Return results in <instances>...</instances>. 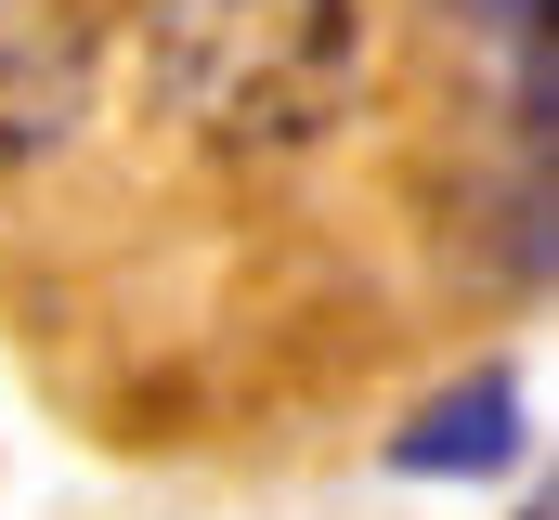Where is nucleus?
Segmentation results:
<instances>
[{
  "instance_id": "f257e3e1",
  "label": "nucleus",
  "mask_w": 559,
  "mask_h": 520,
  "mask_svg": "<svg viewBox=\"0 0 559 520\" xmlns=\"http://www.w3.org/2000/svg\"><path fill=\"white\" fill-rule=\"evenodd\" d=\"M105 92V13L92 0H0V182L66 156Z\"/></svg>"
},
{
  "instance_id": "f03ea898",
  "label": "nucleus",
  "mask_w": 559,
  "mask_h": 520,
  "mask_svg": "<svg viewBox=\"0 0 559 520\" xmlns=\"http://www.w3.org/2000/svg\"><path fill=\"white\" fill-rule=\"evenodd\" d=\"M508 456H521V390L508 378H468L417 429H391V469H417V482H495Z\"/></svg>"
},
{
  "instance_id": "7ed1b4c3",
  "label": "nucleus",
  "mask_w": 559,
  "mask_h": 520,
  "mask_svg": "<svg viewBox=\"0 0 559 520\" xmlns=\"http://www.w3.org/2000/svg\"><path fill=\"white\" fill-rule=\"evenodd\" d=\"M455 13H468V26H508L521 52H547V0H455Z\"/></svg>"
}]
</instances>
